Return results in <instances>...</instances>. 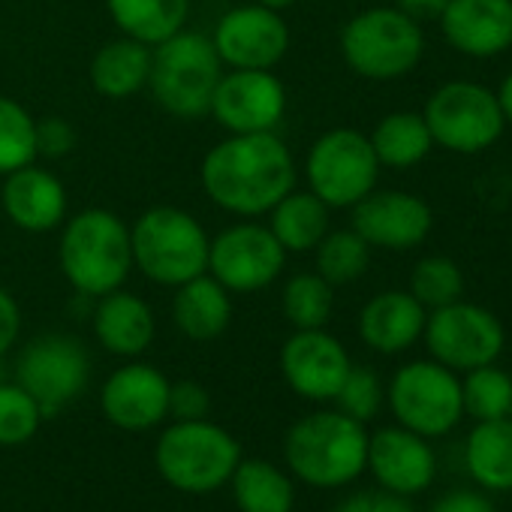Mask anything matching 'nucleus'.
<instances>
[{
	"label": "nucleus",
	"mask_w": 512,
	"mask_h": 512,
	"mask_svg": "<svg viewBox=\"0 0 512 512\" xmlns=\"http://www.w3.org/2000/svg\"><path fill=\"white\" fill-rule=\"evenodd\" d=\"M509 419H512V407H509Z\"/></svg>",
	"instance_id": "nucleus-47"
},
{
	"label": "nucleus",
	"mask_w": 512,
	"mask_h": 512,
	"mask_svg": "<svg viewBox=\"0 0 512 512\" xmlns=\"http://www.w3.org/2000/svg\"><path fill=\"white\" fill-rule=\"evenodd\" d=\"M383 398H386V392H383V383H380L377 371H371L365 365H353L347 380L341 383V389L335 395V404H338L341 413H347L350 419L365 425L380 413Z\"/></svg>",
	"instance_id": "nucleus-37"
},
{
	"label": "nucleus",
	"mask_w": 512,
	"mask_h": 512,
	"mask_svg": "<svg viewBox=\"0 0 512 512\" xmlns=\"http://www.w3.org/2000/svg\"><path fill=\"white\" fill-rule=\"evenodd\" d=\"M43 419L46 413L40 410V404L16 380L0 383V446L28 443L40 431Z\"/></svg>",
	"instance_id": "nucleus-36"
},
{
	"label": "nucleus",
	"mask_w": 512,
	"mask_h": 512,
	"mask_svg": "<svg viewBox=\"0 0 512 512\" xmlns=\"http://www.w3.org/2000/svg\"><path fill=\"white\" fill-rule=\"evenodd\" d=\"M22 332V311L19 302L13 299V293L7 287H0V356H4Z\"/></svg>",
	"instance_id": "nucleus-42"
},
{
	"label": "nucleus",
	"mask_w": 512,
	"mask_h": 512,
	"mask_svg": "<svg viewBox=\"0 0 512 512\" xmlns=\"http://www.w3.org/2000/svg\"><path fill=\"white\" fill-rule=\"evenodd\" d=\"M208 244L202 223L172 205L148 208L130 226L133 269L172 290L208 272Z\"/></svg>",
	"instance_id": "nucleus-4"
},
{
	"label": "nucleus",
	"mask_w": 512,
	"mask_h": 512,
	"mask_svg": "<svg viewBox=\"0 0 512 512\" xmlns=\"http://www.w3.org/2000/svg\"><path fill=\"white\" fill-rule=\"evenodd\" d=\"M269 214V229L287 253L314 250L329 232V205L311 190H290Z\"/></svg>",
	"instance_id": "nucleus-29"
},
{
	"label": "nucleus",
	"mask_w": 512,
	"mask_h": 512,
	"mask_svg": "<svg viewBox=\"0 0 512 512\" xmlns=\"http://www.w3.org/2000/svg\"><path fill=\"white\" fill-rule=\"evenodd\" d=\"M0 383H4V368H0Z\"/></svg>",
	"instance_id": "nucleus-46"
},
{
	"label": "nucleus",
	"mask_w": 512,
	"mask_h": 512,
	"mask_svg": "<svg viewBox=\"0 0 512 512\" xmlns=\"http://www.w3.org/2000/svg\"><path fill=\"white\" fill-rule=\"evenodd\" d=\"M260 7H266V10H275V13H284L287 7H293L296 0H256Z\"/></svg>",
	"instance_id": "nucleus-45"
},
{
	"label": "nucleus",
	"mask_w": 512,
	"mask_h": 512,
	"mask_svg": "<svg viewBox=\"0 0 512 512\" xmlns=\"http://www.w3.org/2000/svg\"><path fill=\"white\" fill-rule=\"evenodd\" d=\"M425 320L428 311L401 290H386L377 293L359 314V338L383 353V356H395L410 350L422 332H425Z\"/></svg>",
	"instance_id": "nucleus-22"
},
{
	"label": "nucleus",
	"mask_w": 512,
	"mask_h": 512,
	"mask_svg": "<svg viewBox=\"0 0 512 512\" xmlns=\"http://www.w3.org/2000/svg\"><path fill=\"white\" fill-rule=\"evenodd\" d=\"M208 407H211V398L205 386H199L196 380H178L169 386V416H175L178 422L208 419Z\"/></svg>",
	"instance_id": "nucleus-39"
},
{
	"label": "nucleus",
	"mask_w": 512,
	"mask_h": 512,
	"mask_svg": "<svg viewBox=\"0 0 512 512\" xmlns=\"http://www.w3.org/2000/svg\"><path fill=\"white\" fill-rule=\"evenodd\" d=\"M350 368L347 347L326 329H296L281 347V374L305 401H335Z\"/></svg>",
	"instance_id": "nucleus-16"
},
{
	"label": "nucleus",
	"mask_w": 512,
	"mask_h": 512,
	"mask_svg": "<svg viewBox=\"0 0 512 512\" xmlns=\"http://www.w3.org/2000/svg\"><path fill=\"white\" fill-rule=\"evenodd\" d=\"M335 308V287L317 272L293 275L281 293V311L293 329H326Z\"/></svg>",
	"instance_id": "nucleus-31"
},
{
	"label": "nucleus",
	"mask_w": 512,
	"mask_h": 512,
	"mask_svg": "<svg viewBox=\"0 0 512 512\" xmlns=\"http://www.w3.org/2000/svg\"><path fill=\"white\" fill-rule=\"evenodd\" d=\"M425 37L398 7H374L353 16L341 31V55L353 73L371 82H395L422 61Z\"/></svg>",
	"instance_id": "nucleus-7"
},
{
	"label": "nucleus",
	"mask_w": 512,
	"mask_h": 512,
	"mask_svg": "<svg viewBox=\"0 0 512 512\" xmlns=\"http://www.w3.org/2000/svg\"><path fill=\"white\" fill-rule=\"evenodd\" d=\"M461 404L464 416L485 422V419H503L512 407V377L491 365H479L473 371H464L461 380Z\"/></svg>",
	"instance_id": "nucleus-33"
},
{
	"label": "nucleus",
	"mask_w": 512,
	"mask_h": 512,
	"mask_svg": "<svg viewBox=\"0 0 512 512\" xmlns=\"http://www.w3.org/2000/svg\"><path fill=\"white\" fill-rule=\"evenodd\" d=\"M497 100H500V109H503L506 124H512V73L503 79V85H500V91H497Z\"/></svg>",
	"instance_id": "nucleus-44"
},
{
	"label": "nucleus",
	"mask_w": 512,
	"mask_h": 512,
	"mask_svg": "<svg viewBox=\"0 0 512 512\" xmlns=\"http://www.w3.org/2000/svg\"><path fill=\"white\" fill-rule=\"evenodd\" d=\"M58 260L79 296L100 299L115 293L133 272L130 226L106 208H85L64 223Z\"/></svg>",
	"instance_id": "nucleus-2"
},
{
	"label": "nucleus",
	"mask_w": 512,
	"mask_h": 512,
	"mask_svg": "<svg viewBox=\"0 0 512 512\" xmlns=\"http://www.w3.org/2000/svg\"><path fill=\"white\" fill-rule=\"evenodd\" d=\"M335 512H416V509L401 494H392L386 488H368L344 497Z\"/></svg>",
	"instance_id": "nucleus-40"
},
{
	"label": "nucleus",
	"mask_w": 512,
	"mask_h": 512,
	"mask_svg": "<svg viewBox=\"0 0 512 512\" xmlns=\"http://www.w3.org/2000/svg\"><path fill=\"white\" fill-rule=\"evenodd\" d=\"M368 139H371V148H374L380 166H389V169H410V166L422 163L428 157V151L434 148L431 130L419 112L386 115Z\"/></svg>",
	"instance_id": "nucleus-30"
},
{
	"label": "nucleus",
	"mask_w": 512,
	"mask_h": 512,
	"mask_svg": "<svg viewBox=\"0 0 512 512\" xmlns=\"http://www.w3.org/2000/svg\"><path fill=\"white\" fill-rule=\"evenodd\" d=\"M287 112V88L272 70H229L220 76L211 112L229 133H275Z\"/></svg>",
	"instance_id": "nucleus-15"
},
{
	"label": "nucleus",
	"mask_w": 512,
	"mask_h": 512,
	"mask_svg": "<svg viewBox=\"0 0 512 512\" xmlns=\"http://www.w3.org/2000/svg\"><path fill=\"white\" fill-rule=\"evenodd\" d=\"M425 347L434 362L446 365L449 371H473L479 365L497 362L506 347L503 323L482 305L452 302L434 308L425 320Z\"/></svg>",
	"instance_id": "nucleus-11"
},
{
	"label": "nucleus",
	"mask_w": 512,
	"mask_h": 512,
	"mask_svg": "<svg viewBox=\"0 0 512 512\" xmlns=\"http://www.w3.org/2000/svg\"><path fill=\"white\" fill-rule=\"evenodd\" d=\"M34 145H37V157L61 160L76 148V130L64 118H43L34 127Z\"/></svg>",
	"instance_id": "nucleus-38"
},
{
	"label": "nucleus",
	"mask_w": 512,
	"mask_h": 512,
	"mask_svg": "<svg viewBox=\"0 0 512 512\" xmlns=\"http://www.w3.org/2000/svg\"><path fill=\"white\" fill-rule=\"evenodd\" d=\"M314 250H317V275L326 278L332 287L359 281L371 263V244L356 229L326 232Z\"/></svg>",
	"instance_id": "nucleus-32"
},
{
	"label": "nucleus",
	"mask_w": 512,
	"mask_h": 512,
	"mask_svg": "<svg viewBox=\"0 0 512 512\" xmlns=\"http://www.w3.org/2000/svg\"><path fill=\"white\" fill-rule=\"evenodd\" d=\"M422 118L434 145L455 154H479L491 148L506 127L497 94L464 79L440 85L428 97Z\"/></svg>",
	"instance_id": "nucleus-9"
},
{
	"label": "nucleus",
	"mask_w": 512,
	"mask_h": 512,
	"mask_svg": "<svg viewBox=\"0 0 512 512\" xmlns=\"http://www.w3.org/2000/svg\"><path fill=\"white\" fill-rule=\"evenodd\" d=\"M169 386L172 383L160 368L130 362L109 374L100 392V407L115 428L139 434L169 416Z\"/></svg>",
	"instance_id": "nucleus-18"
},
{
	"label": "nucleus",
	"mask_w": 512,
	"mask_h": 512,
	"mask_svg": "<svg viewBox=\"0 0 512 512\" xmlns=\"http://www.w3.org/2000/svg\"><path fill=\"white\" fill-rule=\"evenodd\" d=\"M377 175L380 160L371 148V139L350 127L323 133L305 160L308 187L329 208H353L377 187Z\"/></svg>",
	"instance_id": "nucleus-10"
},
{
	"label": "nucleus",
	"mask_w": 512,
	"mask_h": 512,
	"mask_svg": "<svg viewBox=\"0 0 512 512\" xmlns=\"http://www.w3.org/2000/svg\"><path fill=\"white\" fill-rule=\"evenodd\" d=\"M229 485L238 512H293L296 506V485L290 473L263 458H241Z\"/></svg>",
	"instance_id": "nucleus-27"
},
{
	"label": "nucleus",
	"mask_w": 512,
	"mask_h": 512,
	"mask_svg": "<svg viewBox=\"0 0 512 512\" xmlns=\"http://www.w3.org/2000/svg\"><path fill=\"white\" fill-rule=\"evenodd\" d=\"M464 293V275L449 256H425L410 275V296L425 308H443L458 302Z\"/></svg>",
	"instance_id": "nucleus-35"
},
{
	"label": "nucleus",
	"mask_w": 512,
	"mask_h": 512,
	"mask_svg": "<svg viewBox=\"0 0 512 512\" xmlns=\"http://www.w3.org/2000/svg\"><path fill=\"white\" fill-rule=\"evenodd\" d=\"M211 43L220 64L232 70H272L290 49V28L281 13L244 4L220 16Z\"/></svg>",
	"instance_id": "nucleus-14"
},
{
	"label": "nucleus",
	"mask_w": 512,
	"mask_h": 512,
	"mask_svg": "<svg viewBox=\"0 0 512 512\" xmlns=\"http://www.w3.org/2000/svg\"><path fill=\"white\" fill-rule=\"evenodd\" d=\"M386 401L401 428L428 440L449 434L464 416L458 374L434 359L401 365L389 380Z\"/></svg>",
	"instance_id": "nucleus-8"
},
{
	"label": "nucleus",
	"mask_w": 512,
	"mask_h": 512,
	"mask_svg": "<svg viewBox=\"0 0 512 512\" xmlns=\"http://www.w3.org/2000/svg\"><path fill=\"white\" fill-rule=\"evenodd\" d=\"M434 226V214L425 199L404 190H371L353 205V229L383 250H413Z\"/></svg>",
	"instance_id": "nucleus-17"
},
{
	"label": "nucleus",
	"mask_w": 512,
	"mask_h": 512,
	"mask_svg": "<svg viewBox=\"0 0 512 512\" xmlns=\"http://www.w3.org/2000/svg\"><path fill=\"white\" fill-rule=\"evenodd\" d=\"M449 0H395V7L401 13H407L413 22H422V19H440V13L446 10Z\"/></svg>",
	"instance_id": "nucleus-43"
},
{
	"label": "nucleus",
	"mask_w": 512,
	"mask_h": 512,
	"mask_svg": "<svg viewBox=\"0 0 512 512\" xmlns=\"http://www.w3.org/2000/svg\"><path fill=\"white\" fill-rule=\"evenodd\" d=\"M172 320L178 332L190 341H214L229 329L232 320V299L229 290L220 287L208 272L175 287L172 296Z\"/></svg>",
	"instance_id": "nucleus-24"
},
{
	"label": "nucleus",
	"mask_w": 512,
	"mask_h": 512,
	"mask_svg": "<svg viewBox=\"0 0 512 512\" xmlns=\"http://www.w3.org/2000/svg\"><path fill=\"white\" fill-rule=\"evenodd\" d=\"M287 250L269 223H235L211 238L208 275L229 293H260L278 281Z\"/></svg>",
	"instance_id": "nucleus-13"
},
{
	"label": "nucleus",
	"mask_w": 512,
	"mask_h": 512,
	"mask_svg": "<svg viewBox=\"0 0 512 512\" xmlns=\"http://www.w3.org/2000/svg\"><path fill=\"white\" fill-rule=\"evenodd\" d=\"M106 7L124 37L154 49L184 31L190 0H106Z\"/></svg>",
	"instance_id": "nucleus-28"
},
{
	"label": "nucleus",
	"mask_w": 512,
	"mask_h": 512,
	"mask_svg": "<svg viewBox=\"0 0 512 512\" xmlns=\"http://www.w3.org/2000/svg\"><path fill=\"white\" fill-rule=\"evenodd\" d=\"M440 28L455 52L494 58L512 49V0H449Z\"/></svg>",
	"instance_id": "nucleus-20"
},
{
	"label": "nucleus",
	"mask_w": 512,
	"mask_h": 512,
	"mask_svg": "<svg viewBox=\"0 0 512 512\" xmlns=\"http://www.w3.org/2000/svg\"><path fill=\"white\" fill-rule=\"evenodd\" d=\"M380 488L413 497L422 494L437 476V455L428 437L401 425L380 428L368 437V467Z\"/></svg>",
	"instance_id": "nucleus-19"
},
{
	"label": "nucleus",
	"mask_w": 512,
	"mask_h": 512,
	"mask_svg": "<svg viewBox=\"0 0 512 512\" xmlns=\"http://www.w3.org/2000/svg\"><path fill=\"white\" fill-rule=\"evenodd\" d=\"M220 67L211 37L178 31L151 49L148 88L163 112L175 118H202L211 112V97L223 76Z\"/></svg>",
	"instance_id": "nucleus-6"
},
{
	"label": "nucleus",
	"mask_w": 512,
	"mask_h": 512,
	"mask_svg": "<svg viewBox=\"0 0 512 512\" xmlns=\"http://www.w3.org/2000/svg\"><path fill=\"white\" fill-rule=\"evenodd\" d=\"M241 461L238 440L208 422V419H187L172 422L163 428L154 446V464L160 476L187 494H208L229 482L232 470Z\"/></svg>",
	"instance_id": "nucleus-5"
},
{
	"label": "nucleus",
	"mask_w": 512,
	"mask_h": 512,
	"mask_svg": "<svg viewBox=\"0 0 512 512\" xmlns=\"http://www.w3.org/2000/svg\"><path fill=\"white\" fill-rule=\"evenodd\" d=\"M154 329H157L154 311L142 296L127 293L121 287L97 299L94 335L112 356H121V359L142 356L154 341Z\"/></svg>",
	"instance_id": "nucleus-23"
},
{
	"label": "nucleus",
	"mask_w": 512,
	"mask_h": 512,
	"mask_svg": "<svg viewBox=\"0 0 512 512\" xmlns=\"http://www.w3.org/2000/svg\"><path fill=\"white\" fill-rule=\"evenodd\" d=\"M34 115L13 97H0V175H10L37 160Z\"/></svg>",
	"instance_id": "nucleus-34"
},
{
	"label": "nucleus",
	"mask_w": 512,
	"mask_h": 512,
	"mask_svg": "<svg viewBox=\"0 0 512 512\" xmlns=\"http://www.w3.org/2000/svg\"><path fill=\"white\" fill-rule=\"evenodd\" d=\"M464 464L482 491H512V419L476 422L464 443Z\"/></svg>",
	"instance_id": "nucleus-25"
},
{
	"label": "nucleus",
	"mask_w": 512,
	"mask_h": 512,
	"mask_svg": "<svg viewBox=\"0 0 512 512\" xmlns=\"http://www.w3.org/2000/svg\"><path fill=\"white\" fill-rule=\"evenodd\" d=\"M202 187L217 208L260 217L296 190V160L275 133H229L205 154Z\"/></svg>",
	"instance_id": "nucleus-1"
},
{
	"label": "nucleus",
	"mask_w": 512,
	"mask_h": 512,
	"mask_svg": "<svg viewBox=\"0 0 512 512\" xmlns=\"http://www.w3.org/2000/svg\"><path fill=\"white\" fill-rule=\"evenodd\" d=\"M151 76V46L121 37L106 43L91 61V85L109 100L139 94Z\"/></svg>",
	"instance_id": "nucleus-26"
},
{
	"label": "nucleus",
	"mask_w": 512,
	"mask_h": 512,
	"mask_svg": "<svg viewBox=\"0 0 512 512\" xmlns=\"http://www.w3.org/2000/svg\"><path fill=\"white\" fill-rule=\"evenodd\" d=\"M88 377V350L70 335H40L16 359V383L46 416H55L76 401L85 392Z\"/></svg>",
	"instance_id": "nucleus-12"
},
{
	"label": "nucleus",
	"mask_w": 512,
	"mask_h": 512,
	"mask_svg": "<svg viewBox=\"0 0 512 512\" xmlns=\"http://www.w3.org/2000/svg\"><path fill=\"white\" fill-rule=\"evenodd\" d=\"M7 217L25 232H52L67 220V190L64 184L34 163L16 169L4 181L0 193Z\"/></svg>",
	"instance_id": "nucleus-21"
},
{
	"label": "nucleus",
	"mask_w": 512,
	"mask_h": 512,
	"mask_svg": "<svg viewBox=\"0 0 512 512\" xmlns=\"http://www.w3.org/2000/svg\"><path fill=\"white\" fill-rule=\"evenodd\" d=\"M431 512H497L491 497H485V491H473V488H458L443 494Z\"/></svg>",
	"instance_id": "nucleus-41"
},
{
	"label": "nucleus",
	"mask_w": 512,
	"mask_h": 512,
	"mask_svg": "<svg viewBox=\"0 0 512 512\" xmlns=\"http://www.w3.org/2000/svg\"><path fill=\"white\" fill-rule=\"evenodd\" d=\"M368 431L341 410L302 416L284 440V458L296 479L314 488H344L368 467Z\"/></svg>",
	"instance_id": "nucleus-3"
}]
</instances>
